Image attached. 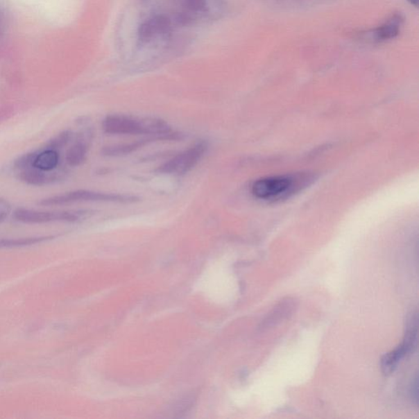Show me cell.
Segmentation results:
<instances>
[{
  "label": "cell",
  "mask_w": 419,
  "mask_h": 419,
  "mask_svg": "<svg viewBox=\"0 0 419 419\" xmlns=\"http://www.w3.org/2000/svg\"><path fill=\"white\" fill-rule=\"evenodd\" d=\"M275 1L280 3V4H294V6H304L307 4L308 2H311L312 0H275Z\"/></svg>",
  "instance_id": "obj_20"
},
{
  "label": "cell",
  "mask_w": 419,
  "mask_h": 419,
  "mask_svg": "<svg viewBox=\"0 0 419 419\" xmlns=\"http://www.w3.org/2000/svg\"><path fill=\"white\" fill-rule=\"evenodd\" d=\"M154 140L159 139L156 137H150L146 139L135 141L134 143L108 146V147L103 149V153L109 157L123 156V155L129 154L135 151V150L143 147L145 144Z\"/></svg>",
  "instance_id": "obj_12"
},
{
  "label": "cell",
  "mask_w": 419,
  "mask_h": 419,
  "mask_svg": "<svg viewBox=\"0 0 419 419\" xmlns=\"http://www.w3.org/2000/svg\"><path fill=\"white\" fill-rule=\"evenodd\" d=\"M139 201V198L135 197V196L105 194L94 192V191L80 189L41 199L38 202V205L42 207H61L78 203H134Z\"/></svg>",
  "instance_id": "obj_3"
},
{
  "label": "cell",
  "mask_w": 419,
  "mask_h": 419,
  "mask_svg": "<svg viewBox=\"0 0 419 419\" xmlns=\"http://www.w3.org/2000/svg\"><path fill=\"white\" fill-rule=\"evenodd\" d=\"M86 211H38V210L17 208L13 212L15 220L27 225H42L49 223H74L87 216Z\"/></svg>",
  "instance_id": "obj_4"
},
{
  "label": "cell",
  "mask_w": 419,
  "mask_h": 419,
  "mask_svg": "<svg viewBox=\"0 0 419 419\" xmlns=\"http://www.w3.org/2000/svg\"><path fill=\"white\" fill-rule=\"evenodd\" d=\"M103 129L109 135H147L159 140L181 139V135L173 132L166 122L157 118L137 119L124 115H110L105 118Z\"/></svg>",
  "instance_id": "obj_1"
},
{
  "label": "cell",
  "mask_w": 419,
  "mask_h": 419,
  "mask_svg": "<svg viewBox=\"0 0 419 419\" xmlns=\"http://www.w3.org/2000/svg\"><path fill=\"white\" fill-rule=\"evenodd\" d=\"M407 1L411 4L412 6L418 8V0H407Z\"/></svg>",
  "instance_id": "obj_21"
},
{
  "label": "cell",
  "mask_w": 419,
  "mask_h": 419,
  "mask_svg": "<svg viewBox=\"0 0 419 419\" xmlns=\"http://www.w3.org/2000/svg\"><path fill=\"white\" fill-rule=\"evenodd\" d=\"M408 357L407 350L402 344L394 350L386 353L381 359V368L385 375H390L397 368L400 361Z\"/></svg>",
  "instance_id": "obj_11"
},
{
  "label": "cell",
  "mask_w": 419,
  "mask_h": 419,
  "mask_svg": "<svg viewBox=\"0 0 419 419\" xmlns=\"http://www.w3.org/2000/svg\"><path fill=\"white\" fill-rule=\"evenodd\" d=\"M404 22V18L402 13L395 12L376 28L358 33V39L372 44L393 40L400 35Z\"/></svg>",
  "instance_id": "obj_6"
},
{
  "label": "cell",
  "mask_w": 419,
  "mask_h": 419,
  "mask_svg": "<svg viewBox=\"0 0 419 419\" xmlns=\"http://www.w3.org/2000/svg\"><path fill=\"white\" fill-rule=\"evenodd\" d=\"M297 308V302L293 298H287L281 300L273 311L268 314L265 320L262 323L261 330L271 329L273 326L279 325L293 314Z\"/></svg>",
  "instance_id": "obj_8"
},
{
  "label": "cell",
  "mask_w": 419,
  "mask_h": 419,
  "mask_svg": "<svg viewBox=\"0 0 419 419\" xmlns=\"http://www.w3.org/2000/svg\"><path fill=\"white\" fill-rule=\"evenodd\" d=\"M66 171L54 170L44 171L33 166L18 171L17 178L27 185L43 187L58 183L65 179Z\"/></svg>",
  "instance_id": "obj_7"
},
{
  "label": "cell",
  "mask_w": 419,
  "mask_h": 419,
  "mask_svg": "<svg viewBox=\"0 0 419 419\" xmlns=\"http://www.w3.org/2000/svg\"><path fill=\"white\" fill-rule=\"evenodd\" d=\"M33 166L44 171L56 170L60 162L58 150L44 147L35 150Z\"/></svg>",
  "instance_id": "obj_9"
},
{
  "label": "cell",
  "mask_w": 419,
  "mask_h": 419,
  "mask_svg": "<svg viewBox=\"0 0 419 419\" xmlns=\"http://www.w3.org/2000/svg\"><path fill=\"white\" fill-rule=\"evenodd\" d=\"M156 35H165L171 31L172 22L166 15H157L149 19Z\"/></svg>",
  "instance_id": "obj_13"
},
{
  "label": "cell",
  "mask_w": 419,
  "mask_h": 419,
  "mask_svg": "<svg viewBox=\"0 0 419 419\" xmlns=\"http://www.w3.org/2000/svg\"><path fill=\"white\" fill-rule=\"evenodd\" d=\"M12 213L11 204L6 199L0 198V224L6 221Z\"/></svg>",
  "instance_id": "obj_16"
},
{
  "label": "cell",
  "mask_w": 419,
  "mask_h": 419,
  "mask_svg": "<svg viewBox=\"0 0 419 419\" xmlns=\"http://www.w3.org/2000/svg\"><path fill=\"white\" fill-rule=\"evenodd\" d=\"M175 24L179 26H187L193 24V18L188 13L177 12L173 18Z\"/></svg>",
  "instance_id": "obj_18"
},
{
  "label": "cell",
  "mask_w": 419,
  "mask_h": 419,
  "mask_svg": "<svg viewBox=\"0 0 419 419\" xmlns=\"http://www.w3.org/2000/svg\"><path fill=\"white\" fill-rule=\"evenodd\" d=\"M207 144L204 141H199L184 152L176 155L162 166L157 168V171L162 174L184 175L188 173L197 165L207 152Z\"/></svg>",
  "instance_id": "obj_5"
},
{
  "label": "cell",
  "mask_w": 419,
  "mask_h": 419,
  "mask_svg": "<svg viewBox=\"0 0 419 419\" xmlns=\"http://www.w3.org/2000/svg\"><path fill=\"white\" fill-rule=\"evenodd\" d=\"M186 6L193 12L204 10L207 7V0H185Z\"/></svg>",
  "instance_id": "obj_19"
},
{
  "label": "cell",
  "mask_w": 419,
  "mask_h": 419,
  "mask_svg": "<svg viewBox=\"0 0 419 419\" xmlns=\"http://www.w3.org/2000/svg\"><path fill=\"white\" fill-rule=\"evenodd\" d=\"M89 150L87 141L84 138H79L75 141L66 153V162L71 167L80 166L86 160Z\"/></svg>",
  "instance_id": "obj_10"
},
{
  "label": "cell",
  "mask_w": 419,
  "mask_h": 419,
  "mask_svg": "<svg viewBox=\"0 0 419 419\" xmlns=\"http://www.w3.org/2000/svg\"><path fill=\"white\" fill-rule=\"evenodd\" d=\"M156 35V33L153 29V26L150 21H146L141 24L138 29V38L140 42L148 43L154 36Z\"/></svg>",
  "instance_id": "obj_15"
},
{
  "label": "cell",
  "mask_w": 419,
  "mask_h": 419,
  "mask_svg": "<svg viewBox=\"0 0 419 419\" xmlns=\"http://www.w3.org/2000/svg\"><path fill=\"white\" fill-rule=\"evenodd\" d=\"M409 398H411L413 404H416V407L418 404V375L416 373L414 376L411 386H409Z\"/></svg>",
  "instance_id": "obj_17"
},
{
  "label": "cell",
  "mask_w": 419,
  "mask_h": 419,
  "mask_svg": "<svg viewBox=\"0 0 419 419\" xmlns=\"http://www.w3.org/2000/svg\"><path fill=\"white\" fill-rule=\"evenodd\" d=\"M72 135L71 131L70 130L63 131L62 133L55 136V137H53L51 140H49L46 145H45V147L56 150L61 149L70 142Z\"/></svg>",
  "instance_id": "obj_14"
},
{
  "label": "cell",
  "mask_w": 419,
  "mask_h": 419,
  "mask_svg": "<svg viewBox=\"0 0 419 419\" xmlns=\"http://www.w3.org/2000/svg\"><path fill=\"white\" fill-rule=\"evenodd\" d=\"M312 180L311 175L304 173L262 178L253 184L252 193L262 201H281L306 188Z\"/></svg>",
  "instance_id": "obj_2"
}]
</instances>
